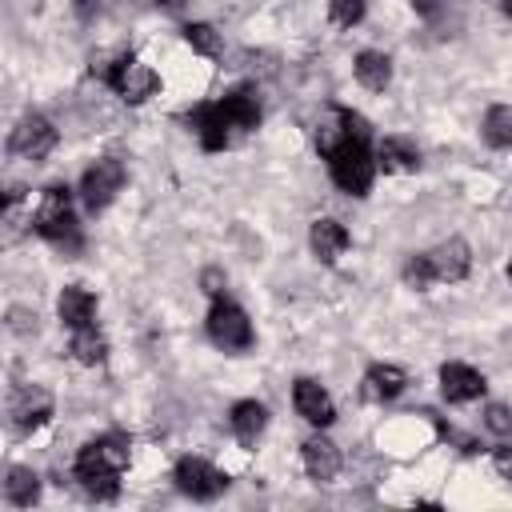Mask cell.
<instances>
[{
  "mask_svg": "<svg viewBox=\"0 0 512 512\" xmlns=\"http://www.w3.org/2000/svg\"><path fill=\"white\" fill-rule=\"evenodd\" d=\"M184 40H188L192 52H200V56H208V60H220V56H224V40H220V32H216L212 24H204V20L184 24Z\"/></svg>",
  "mask_w": 512,
  "mask_h": 512,
  "instance_id": "24",
  "label": "cell"
},
{
  "mask_svg": "<svg viewBox=\"0 0 512 512\" xmlns=\"http://www.w3.org/2000/svg\"><path fill=\"white\" fill-rule=\"evenodd\" d=\"M292 404H296V416H304L312 428H328V424L336 420L332 396H328L324 384L312 380V376H300V380L292 384Z\"/></svg>",
  "mask_w": 512,
  "mask_h": 512,
  "instance_id": "11",
  "label": "cell"
},
{
  "mask_svg": "<svg viewBox=\"0 0 512 512\" xmlns=\"http://www.w3.org/2000/svg\"><path fill=\"white\" fill-rule=\"evenodd\" d=\"M4 500L12 508H32L40 500V476L24 464H12L8 476H4Z\"/></svg>",
  "mask_w": 512,
  "mask_h": 512,
  "instance_id": "22",
  "label": "cell"
},
{
  "mask_svg": "<svg viewBox=\"0 0 512 512\" xmlns=\"http://www.w3.org/2000/svg\"><path fill=\"white\" fill-rule=\"evenodd\" d=\"M56 312H60V324L68 332L88 328V324H96V296L88 288H80V284H68L60 292V300H56Z\"/></svg>",
  "mask_w": 512,
  "mask_h": 512,
  "instance_id": "17",
  "label": "cell"
},
{
  "mask_svg": "<svg viewBox=\"0 0 512 512\" xmlns=\"http://www.w3.org/2000/svg\"><path fill=\"white\" fill-rule=\"evenodd\" d=\"M96 4H100V0H76V12H80V16H92Z\"/></svg>",
  "mask_w": 512,
  "mask_h": 512,
  "instance_id": "31",
  "label": "cell"
},
{
  "mask_svg": "<svg viewBox=\"0 0 512 512\" xmlns=\"http://www.w3.org/2000/svg\"><path fill=\"white\" fill-rule=\"evenodd\" d=\"M208 340L224 352H244L252 348V320L240 304H232L228 296H216L208 308Z\"/></svg>",
  "mask_w": 512,
  "mask_h": 512,
  "instance_id": "6",
  "label": "cell"
},
{
  "mask_svg": "<svg viewBox=\"0 0 512 512\" xmlns=\"http://www.w3.org/2000/svg\"><path fill=\"white\" fill-rule=\"evenodd\" d=\"M68 352H72L76 364H84V368H100V364L108 360V340H104V332H100L96 324H88V328H76V332H72Z\"/></svg>",
  "mask_w": 512,
  "mask_h": 512,
  "instance_id": "20",
  "label": "cell"
},
{
  "mask_svg": "<svg viewBox=\"0 0 512 512\" xmlns=\"http://www.w3.org/2000/svg\"><path fill=\"white\" fill-rule=\"evenodd\" d=\"M132 460V440L128 432H104L96 440H88L76 460H72V476L80 480V488L92 500H116L120 496V472Z\"/></svg>",
  "mask_w": 512,
  "mask_h": 512,
  "instance_id": "2",
  "label": "cell"
},
{
  "mask_svg": "<svg viewBox=\"0 0 512 512\" xmlns=\"http://www.w3.org/2000/svg\"><path fill=\"white\" fill-rule=\"evenodd\" d=\"M260 116H264L260 92L252 84H236L220 100L196 104L188 112V128L196 132V140H200L204 152H224L240 132H252L260 124Z\"/></svg>",
  "mask_w": 512,
  "mask_h": 512,
  "instance_id": "1",
  "label": "cell"
},
{
  "mask_svg": "<svg viewBox=\"0 0 512 512\" xmlns=\"http://www.w3.org/2000/svg\"><path fill=\"white\" fill-rule=\"evenodd\" d=\"M48 416H52V392H44L36 384L12 388V396H8V428H12V436H32L40 424H48Z\"/></svg>",
  "mask_w": 512,
  "mask_h": 512,
  "instance_id": "8",
  "label": "cell"
},
{
  "mask_svg": "<svg viewBox=\"0 0 512 512\" xmlns=\"http://www.w3.org/2000/svg\"><path fill=\"white\" fill-rule=\"evenodd\" d=\"M484 428L492 436H512V408L508 404H488L484 408Z\"/></svg>",
  "mask_w": 512,
  "mask_h": 512,
  "instance_id": "27",
  "label": "cell"
},
{
  "mask_svg": "<svg viewBox=\"0 0 512 512\" xmlns=\"http://www.w3.org/2000/svg\"><path fill=\"white\" fill-rule=\"evenodd\" d=\"M352 72H356V80H360L368 92H384V88L392 84V60H388L384 52H376V48H364V52L356 56Z\"/></svg>",
  "mask_w": 512,
  "mask_h": 512,
  "instance_id": "21",
  "label": "cell"
},
{
  "mask_svg": "<svg viewBox=\"0 0 512 512\" xmlns=\"http://www.w3.org/2000/svg\"><path fill=\"white\" fill-rule=\"evenodd\" d=\"M404 388H408V372L396 368V364H372V368L360 376V400H368V404H388V400H396Z\"/></svg>",
  "mask_w": 512,
  "mask_h": 512,
  "instance_id": "15",
  "label": "cell"
},
{
  "mask_svg": "<svg viewBox=\"0 0 512 512\" xmlns=\"http://www.w3.org/2000/svg\"><path fill=\"white\" fill-rule=\"evenodd\" d=\"M300 460H304V472L316 480V484H332L336 476H340V448L328 440V436H308L304 444H300Z\"/></svg>",
  "mask_w": 512,
  "mask_h": 512,
  "instance_id": "14",
  "label": "cell"
},
{
  "mask_svg": "<svg viewBox=\"0 0 512 512\" xmlns=\"http://www.w3.org/2000/svg\"><path fill=\"white\" fill-rule=\"evenodd\" d=\"M228 424H232V436L244 444V448H256V440L264 436L268 428V408L260 400H236L232 412H228Z\"/></svg>",
  "mask_w": 512,
  "mask_h": 512,
  "instance_id": "18",
  "label": "cell"
},
{
  "mask_svg": "<svg viewBox=\"0 0 512 512\" xmlns=\"http://www.w3.org/2000/svg\"><path fill=\"white\" fill-rule=\"evenodd\" d=\"M500 8H504V16H512V0H500Z\"/></svg>",
  "mask_w": 512,
  "mask_h": 512,
  "instance_id": "33",
  "label": "cell"
},
{
  "mask_svg": "<svg viewBox=\"0 0 512 512\" xmlns=\"http://www.w3.org/2000/svg\"><path fill=\"white\" fill-rule=\"evenodd\" d=\"M172 480L192 500H216L228 488V476L216 464H208L204 456H180L176 468H172Z\"/></svg>",
  "mask_w": 512,
  "mask_h": 512,
  "instance_id": "9",
  "label": "cell"
},
{
  "mask_svg": "<svg viewBox=\"0 0 512 512\" xmlns=\"http://www.w3.org/2000/svg\"><path fill=\"white\" fill-rule=\"evenodd\" d=\"M56 128H52V120L48 116H40V112H28V116H20V124L12 128V136H8V152L12 156H24V160H44L52 148H56Z\"/></svg>",
  "mask_w": 512,
  "mask_h": 512,
  "instance_id": "10",
  "label": "cell"
},
{
  "mask_svg": "<svg viewBox=\"0 0 512 512\" xmlns=\"http://www.w3.org/2000/svg\"><path fill=\"white\" fill-rule=\"evenodd\" d=\"M436 4H440V0H412V8H416V12H424V16H432V12H436Z\"/></svg>",
  "mask_w": 512,
  "mask_h": 512,
  "instance_id": "30",
  "label": "cell"
},
{
  "mask_svg": "<svg viewBox=\"0 0 512 512\" xmlns=\"http://www.w3.org/2000/svg\"><path fill=\"white\" fill-rule=\"evenodd\" d=\"M156 4H160V8H164V12H180V8H184V4H188V0H156Z\"/></svg>",
  "mask_w": 512,
  "mask_h": 512,
  "instance_id": "32",
  "label": "cell"
},
{
  "mask_svg": "<svg viewBox=\"0 0 512 512\" xmlns=\"http://www.w3.org/2000/svg\"><path fill=\"white\" fill-rule=\"evenodd\" d=\"M492 468H496V476H500V480H508V484H512V448H496Z\"/></svg>",
  "mask_w": 512,
  "mask_h": 512,
  "instance_id": "29",
  "label": "cell"
},
{
  "mask_svg": "<svg viewBox=\"0 0 512 512\" xmlns=\"http://www.w3.org/2000/svg\"><path fill=\"white\" fill-rule=\"evenodd\" d=\"M32 232L48 244H56L60 252L76 256L84 236H80V220H76V208H72V192L64 184H48L36 212H32Z\"/></svg>",
  "mask_w": 512,
  "mask_h": 512,
  "instance_id": "4",
  "label": "cell"
},
{
  "mask_svg": "<svg viewBox=\"0 0 512 512\" xmlns=\"http://www.w3.org/2000/svg\"><path fill=\"white\" fill-rule=\"evenodd\" d=\"M376 168H384V172H416L420 168V148L408 136H384L376 144Z\"/></svg>",
  "mask_w": 512,
  "mask_h": 512,
  "instance_id": "19",
  "label": "cell"
},
{
  "mask_svg": "<svg viewBox=\"0 0 512 512\" xmlns=\"http://www.w3.org/2000/svg\"><path fill=\"white\" fill-rule=\"evenodd\" d=\"M224 284H228V280H224V272H220V268H204V272H200V288H204L212 300H216V296H224Z\"/></svg>",
  "mask_w": 512,
  "mask_h": 512,
  "instance_id": "28",
  "label": "cell"
},
{
  "mask_svg": "<svg viewBox=\"0 0 512 512\" xmlns=\"http://www.w3.org/2000/svg\"><path fill=\"white\" fill-rule=\"evenodd\" d=\"M488 388L484 372H476L472 364H460V360H448L440 368V396L448 404H468V400H480Z\"/></svg>",
  "mask_w": 512,
  "mask_h": 512,
  "instance_id": "13",
  "label": "cell"
},
{
  "mask_svg": "<svg viewBox=\"0 0 512 512\" xmlns=\"http://www.w3.org/2000/svg\"><path fill=\"white\" fill-rule=\"evenodd\" d=\"M308 244H312L316 260L336 264V260L344 256V248L352 244V236H348V228H344L336 216H316L312 228H308Z\"/></svg>",
  "mask_w": 512,
  "mask_h": 512,
  "instance_id": "16",
  "label": "cell"
},
{
  "mask_svg": "<svg viewBox=\"0 0 512 512\" xmlns=\"http://www.w3.org/2000/svg\"><path fill=\"white\" fill-rule=\"evenodd\" d=\"M484 140L492 148H512V104H492L484 112Z\"/></svg>",
  "mask_w": 512,
  "mask_h": 512,
  "instance_id": "23",
  "label": "cell"
},
{
  "mask_svg": "<svg viewBox=\"0 0 512 512\" xmlns=\"http://www.w3.org/2000/svg\"><path fill=\"white\" fill-rule=\"evenodd\" d=\"M424 256H428L432 276H436L440 284H456V280H464L468 268H472V248H468V240H460V236L440 240V244H436L432 252H424Z\"/></svg>",
  "mask_w": 512,
  "mask_h": 512,
  "instance_id": "12",
  "label": "cell"
},
{
  "mask_svg": "<svg viewBox=\"0 0 512 512\" xmlns=\"http://www.w3.org/2000/svg\"><path fill=\"white\" fill-rule=\"evenodd\" d=\"M92 76H100L128 104H144L160 88V76L148 64H140L132 52H116V56H100V60L92 56Z\"/></svg>",
  "mask_w": 512,
  "mask_h": 512,
  "instance_id": "5",
  "label": "cell"
},
{
  "mask_svg": "<svg viewBox=\"0 0 512 512\" xmlns=\"http://www.w3.org/2000/svg\"><path fill=\"white\" fill-rule=\"evenodd\" d=\"M124 180H128L124 160H120V156H100V160L80 176V200H84V208H88V212H104V208L116 200V192L124 188Z\"/></svg>",
  "mask_w": 512,
  "mask_h": 512,
  "instance_id": "7",
  "label": "cell"
},
{
  "mask_svg": "<svg viewBox=\"0 0 512 512\" xmlns=\"http://www.w3.org/2000/svg\"><path fill=\"white\" fill-rule=\"evenodd\" d=\"M368 140H372L368 120H364L360 112H352V132H348V140L328 156V172H332L336 188L348 192V196H364V192L372 188V176H376V152L368 148Z\"/></svg>",
  "mask_w": 512,
  "mask_h": 512,
  "instance_id": "3",
  "label": "cell"
},
{
  "mask_svg": "<svg viewBox=\"0 0 512 512\" xmlns=\"http://www.w3.org/2000/svg\"><path fill=\"white\" fill-rule=\"evenodd\" d=\"M508 280H512V260H508Z\"/></svg>",
  "mask_w": 512,
  "mask_h": 512,
  "instance_id": "34",
  "label": "cell"
},
{
  "mask_svg": "<svg viewBox=\"0 0 512 512\" xmlns=\"http://www.w3.org/2000/svg\"><path fill=\"white\" fill-rule=\"evenodd\" d=\"M328 16L336 28H352L364 20V0H328Z\"/></svg>",
  "mask_w": 512,
  "mask_h": 512,
  "instance_id": "26",
  "label": "cell"
},
{
  "mask_svg": "<svg viewBox=\"0 0 512 512\" xmlns=\"http://www.w3.org/2000/svg\"><path fill=\"white\" fill-rule=\"evenodd\" d=\"M404 284H408V288H416V292H424L428 284H436L432 264H428V256H424V252L408 256V264H404Z\"/></svg>",
  "mask_w": 512,
  "mask_h": 512,
  "instance_id": "25",
  "label": "cell"
}]
</instances>
